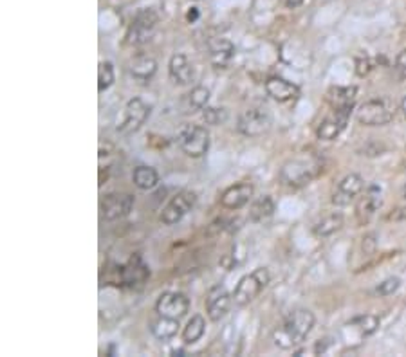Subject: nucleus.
<instances>
[{
	"mask_svg": "<svg viewBox=\"0 0 406 357\" xmlns=\"http://www.w3.org/2000/svg\"><path fill=\"white\" fill-rule=\"evenodd\" d=\"M315 314L307 308L292 311L279 329L273 332V343L282 350H289L301 345L315 326Z\"/></svg>",
	"mask_w": 406,
	"mask_h": 357,
	"instance_id": "nucleus-1",
	"label": "nucleus"
},
{
	"mask_svg": "<svg viewBox=\"0 0 406 357\" xmlns=\"http://www.w3.org/2000/svg\"><path fill=\"white\" fill-rule=\"evenodd\" d=\"M321 166L324 163L316 155H301V157L291 159L283 164L280 177L285 184L292 186V188H301L319 175V172L324 170Z\"/></svg>",
	"mask_w": 406,
	"mask_h": 357,
	"instance_id": "nucleus-2",
	"label": "nucleus"
},
{
	"mask_svg": "<svg viewBox=\"0 0 406 357\" xmlns=\"http://www.w3.org/2000/svg\"><path fill=\"white\" fill-rule=\"evenodd\" d=\"M270 281V271L265 267H256L251 275H246L238 281V285L235 287V293H233V303L237 307H246L267 287Z\"/></svg>",
	"mask_w": 406,
	"mask_h": 357,
	"instance_id": "nucleus-3",
	"label": "nucleus"
},
{
	"mask_svg": "<svg viewBox=\"0 0 406 357\" xmlns=\"http://www.w3.org/2000/svg\"><path fill=\"white\" fill-rule=\"evenodd\" d=\"M177 143L188 157L199 159L210 148V132L201 125H186L179 132Z\"/></svg>",
	"mask_w": 406,
	"mask_h": 357,
	"instance_id": "nucleus-4",
	"label": "nucleus"
},
{
	"mask_svg": "<svg viewBox=\"0 0 406 357\" xmlns=\"http://www.w3.org/2000/svg\"><path fill=\"white\" fill-rule=\"evenodd\" d=\"M394 116L396 109L388 100H369L356 112V119L365 127H383L392 121Z\"/></svg>",
	"mask_w": 406,
	"mask_h": 357,
	"instance_id": "nucleus-5",
	"label": "nucleus"
},
{
	"mask_svg": "<svg viewBox=\"0 0 406 357\" xmlns=\"http://www.w3.org/2000/svg\"><path fill=\"white\" fill-rule=\"evenodd\" d=\"M271 128L270 112L262 107H253L240 114L237 123V130L246 137L264 136L265 132Z\"/></svg>",
	"mask_w": 406,
	"mask_h": 357,
	"instance_id": "nucleus-6",
	"label": "nucleus"
},
{
	"mask_svg": "<svg viewBox=\"0 0 406 357\" xmlns=\"http://www.w3.org/2000/svg\"><path fill=\"white\" fill-rule=\"evenodd\" d=\"M157 15L152 10H141L132 20L127 33V42L130 46H141L150 40L157 26Z\"/></svg>",
	"mask_w": 406,
	"mask_h": 357,
	"instance_id": "nucleus-7",
	"label": "nucleus"
},
{
	"mask_svg": "<svg viewBox=\"0 0 406 357\" xmlns=\"http://www.w3.org/2000/svg\"><path fill=\"white\" fill-rule=\"evenodd\" d=\"M197 202V193L195 191L184 190L181 193H177L174 199L166 204V208L161 213V222L166 224V226H174L177 222L183 220L184 215L192 211V208Z\"/></svg>",
	"mask_w": 406,
	"mask_h": 357,
	"instance_id": "nucleus-8",
	"label": "nucleus"
},
{
	"mask_svg": "<svg viewBox=\"0 0 406 357\" xmlns=\"http://www.w3.org/2000/svg\"><path fill=\"white\" fill-rule=\"evenodd\" d=\"M148 116H150V107L143 100H139V98H134L125 107L123 119L118 125V132L119 134H125V136L134 134V132H137L145 125Z\"/></svg>",
	"mask_w": 406,
	"mask_h": 357,
	"instance_id": "nucleus-9",
	"label": "nucleus"
},
{
	"mask_svg": "<svg viewBox=\"0 0 406 357\" xmlns=\"http://www.w3.org/2000/svg\"><path fill=\"white\" fill-rule=\"evenodd\" d=\"M354 107H348V109H333V112L319 123L318 127V137L321 141H333L336 137L342 136V132L347 128L348 119H351V114Z\"/></svg>",
	"mask_w": 406,
	"mask_h": 357,
	"instance_id": "nucleus-10",
	"label": "nucleus"
},
{
	"mask_svg": "<svg viewBox=\"0 0 406 357\" xmlns=\"http://www.w3.org/2000/svg\"><path fill=\"white\" fill-rule=\"evenodd\" d=\"M188 308H190V302L183 293L161 294L155 303V312L159 316L174 317V320H181L183 316H186Z\"/></svg>",
	"mask_w": 406,
	"mask_h": 357,
	"instance_id": "nucleus-11",
	"label": "nucleus"
},
{
	"mask_svg": "<svg viewBox=\"0 0 406 357\" xmlns=\"http://www.w3.org/2000/svg\"><path fill=\"white\" fill-rule=\"evenodd\" d=\"M134 197L130 193H110L101 200V215L105 220H118L132 211Z\"/></svg>",
	"mask_w": 406,
	"mask_h": 357,
	"instance_id": "nucleus-12",
	"label": "nucleus"
},
{
	"mask_svg": "<svg viewBox=\"0 0 406 357\" xmlns=\"http://www.w3.org/2000/svg\"><path fill=\"white\" fill-rule=\"evenodd\" d=\"M363 190H365V181L358 173H351V175L343 177L342 181L338 182V186H336V190L333 193V204H336V206H347Z\"/></svg>",
	"mask_w": 406,
	"mask_h": 357,
	"instance_id": "nucleus-13",
	"label": "nucleus"
},
{
	"mask_svg": "<svg viewBox=\"0 0 406 357\" xmlns=\"http://www.w3.org/2000/svg\"><path fill=\"white\" fill-rule=\"evenodd\" d=\"M233 296H229V293L226 290V287L222 285H217L208 293V298H206V311H208V317L211 321H220L226 314H228L229 307H231Z\"/></svg>",
	"mask_w": 406,
	"mask_h": 357,
	"instance_id": "nucleus-14",
	"label": "nucleus"
},
{
	"mask_svg": "<svg viewBox=\"0 0 406 357\" xmlns=\"http://www.w3.org/2000/svg\"><path fill=\"white\" fill-rule=\"evenodd\" d=\"M253 193H255V188L251 182H238V184L229 186L228 190H224V193L220 195V204L226 209H240L251 200Z\"/></svg>",
	"mask_w": 406,
	"mask_h": 357,
	"instance_id": "nucleus-15",
	"label": "nucleus"
},
{
	"mask_svg": "<svg viewBox=\"0 0 406 357\" xmlns=\"http://www.w3.org/2000/svg\"><path fill=\"white\" fill-rule=\"evenodd\" d=\"M119 276H121V281H123L127 287H137V285H143L150 271H148V265L143 262L141 256H134L127 265L119 267Z\"/></svg>",
	"mask_w": 406,
	"mask_h": 357,
	"instance_id": "nucleus-16",
	"label": "nucleus"
},
{
	"mask_svg": "<svg viewBox=\"0 0 406 357\" xmlns=\"http://www.w3.org/2000/svg\"><path fill=\"white\" fill-rule=\"evenodd\" d=\"M265 91L279 103H288V101L297 100L298 96H300V89L294 83L288 82V80H283L280 76L270 78L265 82Z\"/></svg>",
	"mask_w": 406,
	"mask_h": 357,
	"instance_id": "nucleus-17",
	"label": "nucleus"
},
{
	"mask_svg": "<svg viewBox=\"0 0 406 357\" xmlns=\"http://www.w3.org/2000/svg\"><path fill=\"white\" fill-rule=\"evenodd\" d=\"M381 204H383V200H381V191H379L376 186H370L369 190H367V193L361 197L360 202H358L356 206L358 222H360V224H367V222L372 220L376 211L381 208Z\"/></svg>",
	"mask_w": 406,
	"mask_h": 357,
	"instance_id": "nucleus-18",
	"label": "nucleus"
},
{
	"mask_svg": "<svg viewBox=\"0 0 406 357\" xmlns=\"http://www.w3.org/2000/svg\"><path fill=\"white\" fill-rule=\"evenodd\" d=\"M168 73L170 78H172L175 83H179V85H188V83H192L193 76H195L193 65L188 62V58L184 55H174L170 58Z\"/></svg>",
	"mask_w": 406,
	"mask_h": 357,
	"instance_id": "nucleus-19",
	"label": "nucleus"
},
{
	"mask_svg": "<svg viewBox=\"0 0 406 357\" xmlns=\"http://www.w3.org/2000/svg\"><path fill=\"white\" fill-rule=\"evenodd\" d=\"M157 71V62L152 56L137 55L128 62V73L137 82H148Z\"/></svg>",
	"mask_w": 406,
	"mask_h": 357,
	"instance_id": "nucleus-20",
	"label": "nucleus"
},
{
	"mask_svg": "<svg viewBox=\"0 0 406 357\" xmlns=\"http://www.w3.org/2000/svg\"><path fill=\"white\" fill-rule=\"evenodd\" d=\"M356 96V87H333L327 91V103L330 105V109H348L354 107Z\"/></svg>",
	"mask_w": 406,
	"mask_h": 357,
	"instance_id": "nucleus-21",
	"label": "nucleus"
},
{
	"mask_svg": "<svg viewBox=\"0 0 406 357\" xmlns=\"http://www.w3.org/2000/svg\"><path fill=\"white\" fill-rule=\"evenodd\" d=\"M150 332L155 339H159V341H168V339H172L177 336L179 320H174V317L159 316L155 321H152Z\"/></svg>",
	"mask_w": 406,
	"mask_h": 357,
	"instance_id": "nucleus-22",
	"label": "nucleus"
},
{
	"mask_svg": "<svg viewBox=\"0 0 406 357\" xmlns=\"http://www.w3.org/2000/svg\"><path fill=\"white\" fill-rule=\"evenodd\" d=\"M235 53V46H233L229 40H224V38H215V40L210 42V56L213 60L215 65H224L228 64L229 58Z\"/></svg>",
	"mask_w": 406,
	"mask_h": 357,
	"instance_id": "nucleus-23",
	"label": "nucleus"
},
{
	"mask_svg": "<svg viewBox=\"0 0 406 357\" xmlns=\"http://www.w3.org/2000/svg\"><path fill=\"white\" fill-rule=\"evenodd\" d=\"M132 181L136 188L143 191L154 190L157 182H159V175L155 172V168L152 166H137L132 173Z\"/></svg>",
	"mask_w": 406,
	"mask_h": 357,
	"instance_id": "nucleus-24",
	"label": "nucleus"
},
{
	"mask_svg": "<svg viewBox=\"0 0 406 357\" xmlns=\"http://www.w3.org/2000/svg\"><path fill=\"white\" fill-rule=\"evenodd\" d=\"M274 213V200L270 195H264L261 199H256L249 208V220L251 222H264L273 217Z\"/></svg>",
	"mask_w": 406,
	"mask_h": 357,
	"instance_id": "nucleus-25",
	"label": "nucleus"
},
{
	"mask_svg": "<svg viewBox=\"0 0 406 357\" xmlns=\"http://www.w3.org/2000/svg\"><path fill=\"white\" fill-rule=\"evenodd\" d=\"M343 226V217L339 213H329V215H325V217L319 218L318 222L315 224V233L318 236H329L333 233L339 229Z\"/></svg>",
	"mask_w": 406,
	"mask_h": 357,
	"instance_id": "nucleus-26",
	"label": "nucleus"
},
{
	"mask_svg": "<svg viewBox=\"0 0 406 357\" xmlns=\"http://www.w3.org/2000/svg\"><path fill=\"white\" fill-rule=\"evenodd\" d=\"M204 332H206V321H204V317L199 316V314H197V316H193L192 320L188 321L186 326H184V330H183V341L186 345L197 343V341H199V339H201L202 336H204Z\"/></svg>",
	"mask_w": 406,
	"mask_h": 357,
	"instance_id": "nucleus-27",
	"label": "nucleus"
},
{
	"mask_svg": "<svg viewBox=\"0 0 406 357\" xmlns=\"http://www.w3.org/2000/svg\"><path fill=\"white\" fill-rule=\"evenodd\" d=\"M348 325L352 329H356L361 338H367V336H372L379 329V317L374 316V314H365V316L352 320Z\"/></svg>",
	"mask_w": 406,
	"mask_h": 357,
	"instance_id": "nucleus-28",
	"label": "nucleus"
},
{
	"mask_svg": "<svg viewBox=\"0 0 406 357\" xmlns=\"http://www.w3.org/2000/svg\"><path fill=\"white\" fill-rule=\"evenodd\" d=\"M188 107H190V112H195V110H202L204 107H208V101H210V91L206 87H193L192 92L188 94Z\"/></svg>",
	"mask_w": 406,
	"mask_h": 357,
	"instance_id": "nucleus-29",
	"label": "nucleus"
},
{
	"mask_svg": "<svg viewBox=\"0 0 406 357\" xmlns=\"http://www.w3.org/2000/svg\"><path fill=\"white\" fill-rule=\"evenodd\" d=\"M114 83V67L110 62H101L98 69V91H107Z\"/></svg>",
	"mask_w": 406,
	"mask_h": 357,
	"instance_id": "nucleus-30",
	"label": "nucleus"
},
{
	"mask_svg": "<svg viewBox=\"0 0 406 357\" xmlns=\"http://www.w3.org/2000/svg\"><path fill=\"white\" fill-rule=\"evenodd\" d=\"M202 119L206 125H220L228 119V110L219 107H204L202 109Z\"/></svg>",
	"mask_w": 406,
	"mask_h": 357,
	"instance_id": "nucleus-31",
	"label": "nucleus"
},
{
	"mask_svg": "<svg viewBox=\"0 0 406 357\" xmlns=\"http://www.w3.org/2000/svg\"><path fill=\"white\" fill-rule=\"evenodd\" d=\"M401 287V280L399 278H387L385 281H381V284L378 285V289H376V293L379 294V296H390V294L396 293L397 289Z\"/></svg>",
	"mask_w": 406,
	"mask_h": 357,
	"instance_id": "nucleus-32",
	"label": "nucleus"
},
{
	"mask_svg": "<svg viewBox=\"0 0 406 357\" xmlns=\"http://www.w3.org/2000/svg\"><path fill=\"white\" fill-rule=\"evenodd\" d=\"M372 71V62H370L369 56L361 55L356 58V73L358 76H367V74Z\"/></svg>",
	"mask_w": 406,
	"mask_h": 357,
	"instance_id": "nucleus-33",
	"label": "nucleus"
},
{
	"mask_svg": "<svg viewBox=\"0 0 406 357\" xmlns=\"http://www.w3.org/2000/svg\"><path fill=\"white\" fill-rule=\"evenodd\" d=\"M396 73L399 80H406V49L401 51L396 58Z\"/></svg>",
	"mask_w": 406,
	"mask_h": 357,
	"instance_id": "nucleus-34",
	"label": "nucleus"
},
{
	"mask_svg": "<svg viewBox=\"0 0 406 357\" xmlns=\"http://www.w3.org/2000/svg\"><path fill=\"white\" fill-rule=\"evenodd\" d=\"M388 218L390 220H406V208H397Z\"/></svg>",
	"mask_w": 406,
	"mask_h": 357,
	"instance_id": "nucleus-35",
	"label": "nucleus"
},
{
	"mask_svg": "<svg viewBox=\"0 0 406 357\" xmlns=\"http://www.w3.org/2000/svg\"><path fill=\"white\" fill-rule=\"evenodd\" d=\"M283 4H285V8H289V10H297V8H300V6L303 4V0H283Z\"/></svg>",
	"mask_w": 406,
	"mask_h": 357,
	"instance_id": "nucleus-36",
	"label": "nucleus"
},
{
	"mask_svg": "<svg viewBox=\"0 0 406 357\" xmlns=\"http://www.w3.org/2000/svg\"><path fill=\"white\" fill-rule=\"evenodd\" d=\"M197 19H199V10H197V8H192V10L186 13V20L188 22H195Z\"/></svg>",
	"mask_w": 406,
	"mask_h": 357,
	"instance_id": "nucleus-37",
	"label": "nucleus"
},
{
	"mask_svg": "<svg viewBox=\"0 0 406 357\" xmlns=\"http://www.w3.org/2000/svg\"><path fill=\"white\" fill-rule=\"evenodd\" d=\"M401 110H403V114H405V118H406V96L403 98V101H401Z\"/></svg>",
	"mask_w": 406,
	"mask_h": 357,
	"instance_id": "nucleus-38",
	"label": "nucleus"
},
{
	"mask_svg": "<svg viewBox=\"0 0 406 357\" xmlns=\"http://www.w3.org/2000/svg\"><path fill=\"white\" fill-rule=\"evenodd\" d=\"M403 199H406V184H405V188H403Z\"/></svg>",
	"mask_w": 406,
	"mask_h": 357,
	"instance_id": "nucleus-39",
	"label": "nucleus"
},
{
	"mask_svg": "<svg viewBox=\"0 0 406 357\" xmlns=\"http://www.w3.org/2000/svg\"><path fill=\"white\" fill-rule=\"evenodd\" d=\"M193 2H199V0H193Z\"/></svg>",
	"mask_w": 406,
	"mask_h": 357,
	"instance_id": "nucleus-40",
	"label": "nucleus"
}]
</instances>
